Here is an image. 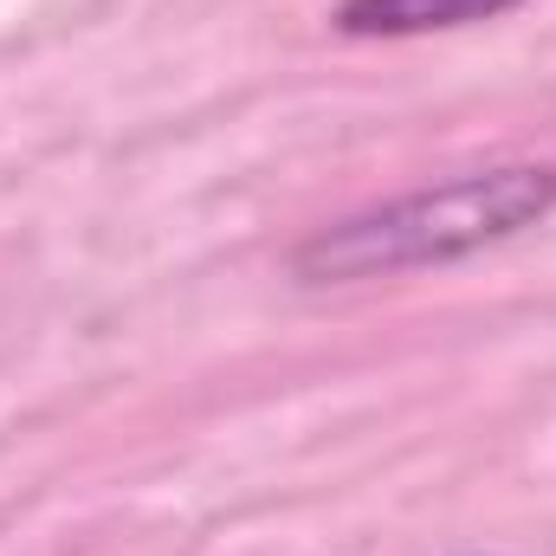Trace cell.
<instances>
[{
  "label": "cell",
  "mask_w": 556,
  "mask_h": 556,
  "mask_svg": "<svg viewBox=\"0 0 556 556\" xmlns=\"http://www.w3.org/2000/svg\"><path fill=\"white\" fill-rule=\"evenodd\" d=\"M556 214V162L544 155H505L485 168H459L440 181H420L408 194L369 201L356 214H337L311 227L285 273L298 285H369V278L446 273L459 260H479Z\"/></svg>",
  "instance_id": "cell-1"
},
{
  "label": "cell",
  "mask_w": 556,
  "mask_h": 556,
  "mask_svg": "<svg viewBox=\"0 0 556 556\" xmlns=\"http://www.w3.org/2000/svg\"><path fill=\"white\" fill-rule=\"evenodd\" d=\"M525 0H337L330 26L343 39H427L518 13Z\"/></svg>",
  "instance_id": "cell-2"
}]
</instances>
